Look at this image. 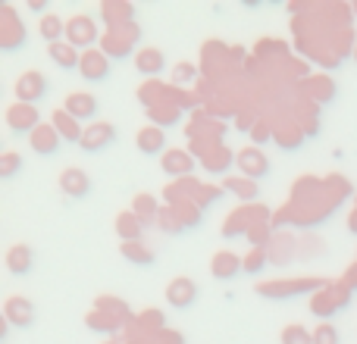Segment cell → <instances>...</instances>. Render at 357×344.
Masks as SVG:
<instances>
[{
  "label": "cell",
  "instance_id": "6da1fadb",
  "mask_svg": "<svg viewBox=\"0 0 357 344\" xmlns=\"http://www.w3.org/2000/svg\"><path fill=\"white\" fill-rule=\"evenodd\" d=\"M47 94H50V81L44 79V72L29 69V72L19 75V81H16V100H19V104L38 107L44 97H47Z\"/></svg>",
  "mask_w": 357,
  "mask_h": 344
},
{
  "label": "cell",
  "instance_id": "7a4b0ae2",
  "mask_svg": "<svg viewBox=\"0 0 357 344\" xmlns=\"http://www.w3.org/2000/svg\"><path fill=\"white\" fill-rule=\"evenodd\" d=\"M38 125H44L38 107L16 104V107H10V110H6V129H10L13 138H22V135L31 138V132H35Z\"/></svg>",
  "mask_w": 357,
  "mask_h": 344
},
{
  "label": "cell",
  "instance_id": "3957f363",
  "mask_svg": "<svg viewBox=\"0 0 357 344\" xmlns=\"http://www.w3.org/2000/svg\"><path fill=\"white\" fill-rule=\"evenodd\" d=\"M66 41L73 44L75 50H94L98 44V25H94L91 16H75L66 22Z\"/></svg>",
  "mask_w": 357,
  "mask_h": 344
},
{
  "label": "cell",
  "instance_id": "277c9868",
  "mask_svg": "<svg viewBox=\"0 0 357 344\" xmlns=\"http://www.w3.org/2000/svg\"><path fill=\"white\" fill-rule=\"evenodd\" d=\"M79 72H82V79H85L88 85H104V81L110 79V72H113V63H110V56H107L104 50H88V54H82Z\"/></svg>",
  "mask_w": 357,
  "mask_h": 344
},
{
  "label": "cell",
  "instance_id": "5b68a950",
  "mask_svg": "<svg viewBox=\"0 0 357 344\" xmlns=\"http://www.w3.org/2000/svg\"><path fill=\"white\" fill-rule=\"evenodd\" d=\"M197 297H201V288H197V282L188 276L173 279V282L167 285V304L173 310H191L197 304Z\"/></svg>",
  "mask_w": 357,
  "mask_h": 344
},
{
  "label": "cell",
  "instance_id": "8992f818",
  "mask_svg": "<svg viewBox=\"0 0 357 344\" xmlns=\"http://www.w3.org/2000/svg\"><path fill=\"white\" fill-rule=\"evenodd\" d=\"M60 191L69 197V201H85V197L94 191V182L85 169L69 166V169L60 172Z\"/></svg>",
  "mask_w": 357,
  "mask_h": 344
},
{
  "label": "cell",
  "instance_id": "52a82bcc",
  "mask_svg": "<svg viewBox=\"0 0 357 344\" xmlns=\"http://www.w3.org/2000/svg\"><path fill=\"white\" fill-rule=\"evenodd\" d=\"M63 110H66L73 119H79V123H91L94 125V119H98V113H100V100L94 97V94H88V91H75V94H69L66 97Z\"/></svg>",
  "mask_w": 357,
  "mask_h": 344
},
{
  "label": "cell",
  "instance_id": "ba28073f",
  "mask_svg": "<svg viewBox=\"0 0 357 344\" xmlns=\"http://www.w3.org/2000/svg\"><path fill=\"white\" fill-rule=\"evenodd\" d=\"M3 320L10 322V326H16V329L25 332V329L35 326V304H31L29 297H6Z\"/></svg>",
  "mask_w": 357,
  "mask_h": 344
},
{
  "label": "cell",
  "instance_id": "9c48e42d",
  "mask_svg": "<svg viewBox=\"0 0 357 344\" xmlns=\"http://www.w3.org/2000/svg\"><path fill=\"white\" fill-rule=\"evenodd\" d=\"M110 144H116V125L113 123H94L85 129V138H82L79 148L88 150V154H98V150H107Z\"/></svg>",
  "mask_w": 357,
  "mask_h": 344
},
{
  "label": "cell",
  "instance_id": "30bf717a",
  "mask_svg": "<svg viewBox=\"0 0 357 344\" xmlns=\"http://www.w3.org/2000/svg\"><path fill=\"white\" fill-rule=\"evenodd\" d=\"M29 148L35 150L38 157H56L60 154V148H63V138L56 135V129L50 123H44V125H38L35 132H31V138H29Z\"/></svg>",
  "mask_w": 357,
  "mask_h": 344
},
{
  "label": "cell",
  "instance_id": "8fae6325",
  "mask_svg": "<svg viewBox=\"0 0 357 344\" xmlns=\"http://www.w3.org/2000/svg\"><path fill=\"white\" fill-rule=\"evenodd\" d=\"M135 148L142 150L144 157H160L163 160V154H167V132L160 129V125H144L142 132H138V138H135Z\"/></svg>",
  "mask_w": 357,
  "mask_h": 344
},
{
  "label": "cell",
  "instance_id": "7c38bea8",
  "mask_svg": "<svg viewBox=\"0 0 357 344\" xmlns=\"http://www.w3.org/2000/svg\"><path fill=\"white\" fill-rule=\"evenodd\" d=\"M238 169L245 172L251 182H260V178H266L270 175V157H264L257 148H248V150H241L238 154Z\"/></svg>",
  "mask_w": 357,
  "mask_h": 344
},
{
  "label": "cell",
  "instance_id": "4fadbf2b",
  "mask_svg": "<svg viewBox=\"0 0 357 344\" xmlns=\"http://www.w3.org/2000/svg\"><path fill=\"white\" fill-rule=\"evenodd\" d=\"M50 125H54L56 135L63 138V144H82V138H85L82 123L69 116L66 110H54V113H50Z\"/></svg>",
  "mask_w": 357,
  "mask_h": 344
},
{
  "label": "cell",
  "instance_id": "5bb4252c",
  "mask_svg": "<svg viewBox=\"0 0 357 344\" xmlns=\"http://www.w3.org/2000/svg\"><path fill=\"white\" fill-rule=\"evenodd\" d=\"M241 272H245V260L235 257V253H216L213 263H210V276L216 279V282H232V279H238Z\"/></svg>",
  "mask_w": 357,
  "mask_h": 344
},
{
  "label": "cell",
  "instance_id": "9a60e30c",
  "mask_svg": "<svg viewBox=\"0 0 357 344\" xmlns=\"http://www.w3.org/2000/svg\"><path fill=\"white\" fill-rule=\"evenodd\" d=\"M31 269H35V251H31L29 244H13L10 251H6V272L22 279V276H29Z\"/></svg>",
  "mask_w": 357,
  "mask_h": 344
},
{
  "label": "cell",
  "instance_id": "2e32d148",
  "mask_svg": "<svg viewBox=\"0 0 357 344\" xmlns=\"http://www.w3.org/2000/svg\"><path fill=\"white\" fill-rule=\"evenodd\" d=\"M47 56H50V63H54L56 69H63V72H75V69L82 66V54L69 41L47 44Z\"/></svg>",
  "mask_w": 357,
  "mask_h": 344
},
{
  "label": "cell",
  "instance_id": "e0dca14e",
  "mask_svg": "<svg viewBox=\"0 0 357 344\" xmlns=\"http://www.w3.org/2000/svg\"><path fill=\"white\" fill-rule=\"evenodd\" d=\"M135 66L142 75H160L163 69H167V56H163V50H157V47H142L135 56Z\"/></svg>",
  "mask_w": 357,
  "mask_h": 344
},
{
  "label": "cell",
  "instance_id": "ac0fdd59",
  "mask_svg": "<svg viewBox=\"0 0 357 344\" xmlns=\"http://www.w3.org/2000/svg\"><path fill=\"white\" fill-rule=\"evenodd\" d=\"M160 166L167 175H188V172L195 169V157H188L185 150H167Z\"/></svg>",
  "mask_w": 357,
  "mask_h": 344
},
{
  "label": "cell",
  "instance_id": "d6986e66",
  "mask_svg": "<svg viewBox=\"0 0 357 344\" xmlns=\"http://www.w3.org/2000/svg\"><path fill=\"white\" fill-rule=\"evenodd\" d=\"M116 232H119V238H123V244H135V241L144 238V222L138 219L135 213H123L116 219Z\"/></svg>",
  "mask_w": 357,
  "mask_h": 344
},
{
  "label": "cell",
  "instance_id": "ffe728a7",
  "mask_svg": "<svg viewBox=\"0 0 357 344\" xmlns=\"http://www.w3.org/2000/svg\"><path fill=\"white\" fill-rule=\"evenodd\" d=\"M41 38L47 44H60V41H66V22H63L60 16H44L41 19Z\"/></svg>",
  "mask_w": 357,
  "mask_h": 344
},
{
  "label": "cell",
  "instance_id": "44dd1931",
  "mask_svg": "<svg viewBox=\"0 0 357 344\" xmlns=\"http://www.w3.org/2000/svg\"><path fill=\"white\" fill-rule=\"evenodd\" d=\"M123 257L129 260L132 266H154L157 263L154 251H148L142 241H135V244H123Z\"/></svg>",
  "mask_w": 357,
  "mask_h": 344
},
{
  "label": "cell",
  "instance_id": "7402d4cb",
  "mask_svg": "<svg viewBox=\"0 0 357 344\" xmlns=\"http://www.w3.org/2000/svg\"><path fill=\"white\" fill-rule=\"evenodd\" d=\"M132 213H135L138 219H142L144 226H148V222H154V219H157V213H160V210H157V201H154V197L138 194V197H135V210H132Z\"/></svg>",
  "mask_w": 357,
  "mask_h": 344
},
{
  "label": "cell",
  "instance_id": "603a6c76",
  "mask_svg": "<svg viewBox=\"0 0 357 344\" xmlns=\"http://www.w3.org/2000/svg\"><path fill=\"white\" fill-rule=\"evenodd\" d=\"M19 172H22V157H19L16 150L0 157V182H13Z\"/></svg>",
  "mask_w": 357,
  "mask_h": 344
},
{
  "label": "cell",
  "instance_id": "cb8c5ba5",
  "mask_svg": "<svg viewBox=\"0 0 357 344\" xmlns=\"http://www.w3.org/2000/svg\"><path fill=\"white\" fill-rule=\"evenodd\" d=\"M282 344H314V332H307L304 326L291 322V326L282 329Z\"/></svg>",
  "mask_w": 357,
  "mask_h": 344
},
{
  "label": "cell",
  "instance_id": "d4e9b609",
  "mask_svg": "<svg viewBox=\"0 0 357 344\" xmlns=\"http://www.w3.org/2000/svg\"><path fill=\"white\" fill-rule=\"evenodd\" d=\"M320 288H326V282H323V279H307V282H298L291 291H320ZM260 295L282 297V295H289V291H282V288H260Z\"/></svg>",
  "mask_w": 357,
  "mask_h": 344
},
{
  "label": "cell",
  "instance_id": "484cf974",
  "mask_svg": "<svg viewBox=\"0 0 357 344\" xmlns=\"http://www.w3.org/2000/svg\"><path fill=\"white\" fill-rule=\"evenodd\" d=\"M314 344H342V335L333 322H323L320 329L314 332Z\"/></svg>",
  "mask_w": 357,
  "mask_h": 344
},
{
  "label": "cell",
  "instance_id": "4316f807",
  "mask_svg": "<svg viewBox=\"0 0 357 344\" xmlns=\"http://www.w3.org/2000/svg\"><path fill=\"white\" fill-rule=\"evenodd\" d=\"M264 266H266V253L260 251V247H257V251H251V253L245 257V272H248V276H257Z\"/></svg>",
  "mask_w": 357,
  "mask_h": 344
},
{
  "label": "cell",
  "instance_id": "83f0119b",
  "mask_svg": "<svg viewBox=\"0 0 357 344\" xmlns=\"http://www.w3.org/2000/svg\"><path fill=\"white\" fill-rule=\"evenodd\" d=\"M25 6H29V13H35V16H44V13H47V0H29V3H25Z\"/></svg>",
  "mask_w": 357,
  "mask_h": 344
},
{
  "label": "cell",
  "instance_id": "f1b7e54d",
  "mask_svg": "<svg viewBox=\"0 0 357 344\" xmlns=\"http://www.w3.org/2000/svg\"><path fill=\"white\" fill-rule=\"evenodd\" d=\"M354 13H357V3H354Z\"/></svg>",
  "mask_w": 357,
  "mask_h": 344
}]
</instances>
